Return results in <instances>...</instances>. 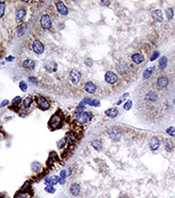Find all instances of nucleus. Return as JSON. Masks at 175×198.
Wrapping results in <instances>:
<instances>
[{"instance_id":"f257e3e1","label":"nucleus","mask_w":175,"mask_h":198,"mask_svg":"<svg viewBox=\"0 0 175 198\" xmlns=\"http://www.w3.org/2000/svg\"><path fill=\"white\" fill-rule=\"evenodd\" d=\"M136 101L141 115L150 122L163 120L171 112L168 93L150 80L140 86Z\"/></svg>"},{"instance_id":"f03ea898","label":"nucleus","mask_w":175,"mask_h":198,"mask_svg":"<svg viewBox=\"0 0 175 198\" xmlns=\"http://www.w3.org/2000/svg\"><path fill=\"white\" fill-rule=\"evenodd\" d=\"M35 102L37 104V106L41 110H48L50 108V103L42 96H36L35 97Z\"/></svg>"},{"instance_id":"7ed1b4c3","label":"nucleus","mask_w":175,"mask_h":198,"mask_svg":"<svg viewBox=\"0 0 175 198\" xmlns=\"http://www.w3.org/2000/svg\"><path fill=\"white\" fill-rule=\"evenodd\" d=\"M40 26L44 29V30H48L52 27V19L48 14H44V15L41 16L40 18Z\"/></svg>"},{"instance_id":"20e7f679","label":"nucleus","mask_w":175,"mask_h":198,"mask_svg":"<svg viewBox=\"0 0 175 198\" xmlns=\"http://www.w3.org/2000/svg\"><path fill=\"white\" fill-rule=\"evenodd\" d=\"M32 50L35 54L40 55V54H42L44 52V45H42V43L40 40L35 39L32 43Z\"/></svg>"},{"instance_id":"39448f33","label":"nucleus","mask_w":175,"mask_h":198,"mask_svg":"<svg viewBox=\"0 0 175 198\" xmlns=\"http://www.w3.org/2000/svg\"><path fill=\"white\" fill-rule=\"evenodd\" d=\"M80 78H81V73L78 71L77 69H72L70 72V80L74 85H77L80 82Z\"/></svg>"},{"instance_id":"423d86ee","label":"nucleus","mask_w":175,"mask_h":198,"mask_svg":"<svg viewBox=\"0 0 175 198\" xmlns=\"http://www.w3.org/2000/svg\"><path fill=\"white\" fill-rule=\"evenodd\" d=\"M59 124H61V117L58 115H54L48 121V125L50 129H56L59 127Z\"/></svg>"},{"instance_id":"0eeeda50","label":"nucleus","mask_w":175,"mask_h":198,"mask_svg":"<svg viewBox=\"0 0 175 198\" xmlns=\"http://www.w3.org/2000/svg\"><path fill=\"white\" fill-rule=\"evenodd\" d=\"M108 135H109V137L112 141H118L120 138V136H122V132H120V130L118 128H112V129H110L108 131Z\"/></svg>"},{"instance_id":"6e6552de","label":"nucleus","mask_w":175,"mask_h":198,"mask_svg":"<svg viewBox=\"0 0 175 198\" xmlns=\"http://www.w3.org/2000/svg\"><path fill=\"white\" fill-rule=\"evenodd\" d=\"M26 17V10L23 7H18L15 10V21L17 23H22Z\"/></svg>"},{"instance_id":"1a4fd4ad","label":"nucleus","mask_w":175,"mask_h":198,"mask_svg":"<svg viewBox=\"0 0 175 198\" xmlns=\"http://www.w3.org/2000/svg\"><path fill=\"white\" fill-rule=\"evenodd\" d=\"M77 122L79 124H87L91 119V114L90 113H81L79 115L76 116Z\"/></svg>"},{"instance_id":"9d476101","label":"nucleus","mask_w":175,"mask_h":198,"mask_svg":"<svg viewBox=\"0 0 175 198\" xmlns=\"http://www.w3.org/2000/svg\"><path fill=\"white\" fill-rule=\"evenodd\" d=\"M116 80H118V75L115 74L114 72H112V71H108V72L105 74V82H106V83L112 85V84L116 83Z\"/></svg>"},{"instance_id":"9b49d317","label":"nucleus","mask_w":175,"mask_h":198,"mask_svg":"<svg viewBox=\"0 0 175 198\" xmlns=\"http://www.w3.org/2000/svg\"><path fill=\"white\" fill-rule=\"evenodd\" d=\"M56 7H57L58 13L62 16H67L68 15V8L62 1H58L56 2Z\"/></svg>"},{"instance_id":"f8f14e48","label":"nucleus","mask_w":175,"mask_h":198,"mask_svg":"<svg viewBox=\"0 0 175 198\" xmlns=\"http://www.w3.org/2000/svg\"><path fill=\"white\" fill-rule=\"evenodd\" d=\"M44 67L48 72H55L57 71V63L52 60H46L44 63Z\"/></svg>"},{"instance_id":"ddd939ff","label":"nucleus","mask_w":175,"mask_h":198,"mask_svg":"<svg viewBox=\"0 0 175 198\" xmlns=\"http://www.w3.org/2000/svg\"><path fill=\"white\" fill-rule=\"evenodd\" d=\"M22 67L26 70H33L35 67V62L32 60V59H26L22 62Z\"/></svg>"},{"instance_id":"4468645a","label":"nucleus","mask_w":175,"mask_h":198,"mask_svg":"<svg viewBox=\"0 0 175 198\" xmlns=\"http://www.w3.org/2000/svg\"><path fill=\"white\" fill-rule=\"evenodd\" d=\"M155 84H157V86L159 87V88L165 89L168 86V84H169V80H168L167 76H161V78H159L157 80Z\"/></svg>"},{"instance_id":"2eb2a0df","label":"nucleus","mask_w":175,"mask_h":198,"mask_svg":"<svg viewBox=\"0 0 175 198\" xmlns=\"http://www.w3.org/2000/svg\"><path fill=\"white\" fill-rule=\"evenodd\" d=\"M59 180H60V176H48V178H45L44 183H45V185H48V186H54L57 183H59Z\"/></svg>"},{"instance_id":"dca6fc26","label":"nucleus","mask_w":175,"mask_h":198,"mask_svg":"<svg viewBox=\"0 0 175 198\" xmlns=\"http://www.w3.org/2000/svg\"><path fill=\"white\" fill-rule=\"evenodd\" d=\"M151 17H153V19L155 21V22H162V21H163L162 10H160V9L153 10V13H151Z\"/></svg>"},{"instance_id":"f3484780","label":"nucleus","mask_w":175,"mask_h":198,"mask_svg":"<svg viewBox=\"0 0 175 198\" xmlns=\"http://www.w3.org/2000/svg\"><path fill=\"white\" fill-rule=\"evenodd\" d=\"M79 192H80L79 184L75 183V184H72V185L70 186V193L72 194L73 196H77L78 194H79Z\"/></svg>"},{"instance_id":"a211bd4d","label":"nucleus","mask_w":175,"mask_h":198,"mask_svg":"<svg viewBox=\"0 0 175 198\" xmlns=\"http://www.w3.org/2000/svg\"><path fill=\"white\" fill-rule=\"evenodd\" d=\"M160 147V141L158 139L157 137H151L149 141V148L150 150L155 151L158 148Z\"/></svg>"},{"instance_id":"6ab92c4d","label":"nucleus","mask_w":175,"mask_h":198,"mask_svg":"<svg viewBox=\"0 0 175 198\" xmlns=\"http://www.w3.org/2000/svg\"><path fill=\"white\" fill-rule=\"evenodd\" d=\"M85 90L87 91L88 93H90V94H94V93L96 92V86H95V84L92 83V82H88V83H85Z\"/></svg>"},{"instance_id":"aec40b11","label":"nucleus","mask_w":175,"mask_h":198,"mask_svg":"<svg viewBox=\"0 0 175 198\" xmlns=\"http://www.w3.org/2000/svg\"><path fill=\"white\" fill-rule=\"evenodd\" d=\"M105 115L108 116L109 118H115V117L118 115V108H115V107L109 108V109H107L106 112H105Z\"/></svg>"},{"instance_id":"412c9836","label":"nucleus","mask_w":175,"mask_h":198,"mask_svg":"<svg viewBox=\"0 0 175 198\" xmlns=\"http://www.w3.org/2000/svg\"><path fill=\"white\" fill-rule=\"evenodd\" d=\"M132 60L134 63H136V64H140V63H142L143 61H144V58H143V56L141 55V54L137 53V54H134V55L132 56Z\"/></svg>"},{"instance_id":"4be33fe9","label":"nucleus","mask_w":175,"mask_h":198,"mask_svg":"<svg viewBox=\"0 0 175 198\" xmlns=\"http://www.w3.org/2000/svg\"><path fill=\"white\" fill-rule=\"evenodd\" d=\"M65 141L69 143H74L76 141V137H75L73 132H67L65 135Z\"/></svg>"},{"instance_id":"5701e85b","label":"nucleus","mask_w":175,"mask_h":198,"mask_svg":"<svg viewBox=\"0 0 175 198\" xmlns=\"http://www.w3.org/2000/svg\"><path fill=\"white\" fill-rule=\"evenodd\" d=\"M153 71H155V67H148L146 68L143 72V78L144 80H147L148 78H150V75L153 74Z\"/></svg>"},{"instance_id":"b1692460","label":"nucleus","mask_w":175,"mask_h":198,"mask_svg":"<svg viewBox=\"0 0 175 198\" xmlns=\"http://www.w3.org/2000/svg\"><path fill=\"white\" fill-rule=\"evenodd\" d=\"M33 103V98L31 96H27V97L23 100V104H24V108H29L31 106V104Z\"/></svg>"},{"instance_id":"393cba45","label":"nucleus","mask_w":175,"mask_h":198,"mask_svg":"<svg viewBox=\"0 0 175 198\" xmlns=\"http://www.w3.org/2000/svg\"><path fill=\"white\" fill-rule=\"evenodd\" d=\"M91 145H92V147L94 149H96V150H101V148H102V141H100V139H94V141L91 143Z\"/></svg>"},{"instance_id":"a878e982","label":"nucleus","mask_w":175,"mask_h":198,"mask_svg":"<svg viewBox=\"0 0 175 198\" xmlns=\"http://www.w3.org/2000/svg\"><path fill=\"white\" fill-rule=\"evenodd\" d=\"M15 198H30V194L25 192V191H19L15 195Z\"/></svg>"},{"instance_id":"bb28decb","label":"nucleus","mask_w":175,"mask_h":198,"mask_svg":"<svg viewBox=\"0 0 175 198\" xmlns=\"http://www.w3.org/2000/svg\"><path fill=\"white\" fill-rule=\"evenodd\" d=\"M167 63H168L167 57H162V58H161L160 62H159V65H160L161 69H165L166 66H167Z\"/></svg>"},{"instance_id":"cd10ccee","label":"nucleus","mask_w":175,"mask_h":198,"mask_svg":"<svg viewBox=\"0 0 175 198\" xmlns=\"http://www.w3.org/2000/svg\"><path fill=\"white\" fill-rule=\"evenodd\" d=\"M31 168H32V170L35 171V172L41 171V165H40L39 162H33L32 165H31Z\"/></svg>"},{"instance_id":"c85d7f7f","label":"nucleus","mask_w":175,"mask_h":198,"mask_svg":"<svg viewBox=\"0 0 175 198\" xmlns=\"http://www.w3.org/2000/svg\"><path fill=\"white\" fill-rule=\"evenodd\" d=\"M5 8H6V4H5V2H2V1H0V19L2 18L3 16H4L5 14Z\"/></svg>"},{"instance_id":"c756f323","label":"nucleus","mask_w":175,"mask_h":198,"mask_svg":"<svg viewBox=\"0 0 175 198\" xmlns=\"http://www.w3.org/2000/svg\"><path fill=\"white\" fill-rule=\"evenodd\" d=\"M25 31H26V26H21V27H19L17 30L18 36L24 35V34H25Z\"/></svg>"},{"instance_id":"7c9ffc66","label":"nucleus","mask_w":175,"mask_h":198,"mask_svg":"<svg viewBox=\"0 0 175 198\" xmlns=\"http://www.w3.org/2000/svg\"><path fill=\"white\" fill-rule=\"evenodd\" d=\"M165 149L167 151L172 150V143H171L169 139H165Z\"/></svg>"},{"instance_id":"2f4dec72","label":"nucleus","mask_w":175,"mask_h":198,"mask_svg":"<svg viewBox=\"0 0 175 198\" xmlns=\"http://www.w3.org/2000/svg\"><path fill=\"white\" fill-rule=\"evenodd\" d=\"M45 192H48V193H55L56 192V189L54 188V186H46V187H45Z\"/></svg>"},{"instance_id":"473e14b6","label":"nucleus","mask_w":175,"mask_h":198,"mask_svg":"<svg viewBox=\"0 0 175 198\" xmlns=\"http://www.w3.org/2000/svg\"><path fill=\"white\" fill-rule=\"evenodd\" d=\"M19 87H20V89L22 91H27V89H28V86H27V84L25 83V82H20V84H19Z\"/></svg>"},{"instance_id":"72a5a7b5","label":"nucleus","mask_w":175,"mask_h":198,"mask_svg":"<svg viewBox=\"0 0 175 198\" xmlns=\"http://www.w3.org/2000/svg\"><path fill=\"white\" fill-rule=\"evenodd\" d=\"M21 102H22V98H21L20 96H17V97L13 98V105H18V104H20Z\"/></svg>"},{"instance_id":"f704fd0d","label":"nucleus","mask_w":175,"mask_h":198,"mask_svg":"<svg viewBox=\"0 0 175 198\" xmlns=\"http://www.w3.org/2000/svg\"><path fill=\"white\" fill-rule=\"evenodd\" d=\"M127 97H129V93H125V94H124V95H122V97L120 98V100L116 102V104H118V105H120V104L122 102V101L126 100V98H127Z\"/></svg>"},{"instance_id":"c9c22d12","label":"nucleus","mask_w":175,"mask_h":198,"mask_svg":"<svg viewBox=\"0 0 175 198\" xmlns=\"http://www.w3.org/2000/svg\"><path fill=\"white\" fill-rule=\"evenodd\" d=\"M166 132L169 134V135L171 136H175V128L174 127H170V128H168L167 130H166Z\"/></svg>"},{"instance_id":"e433bc0d","label":"nucleus","mask_w":175,"mask_h":198,"mask_svg":"<svg viewBox=\"0 0 175 198\" xmlns=\"http://www.w3.org/2000/svg\"><path fill=\"white\" fill-rule=\"evenodd\" d=\"M166 13H167L168 19H169V20H171V19L173 18V9H172V8H168Z\"/></svg>"},{"instance_id":"4c0bfd02","label":"nucleus","mask_w":175,"mask_h":198,"mask_svg":"<svg viewBox=\"0 0 175 198\" xmlns=\"http://www.w3.org/2000/svg\"><path fill=\"white\" fill-rule=\"evenodd\" d=\"M89 105H93V106H99L100 105V102L98 100H96V99H91V102Z\"/></svg>"},{"instance_id":"58836bf2","label":"nucleus","mask_w":175,"mask_h":198,"mask_svg":"<svg viewBox=\"0 0 175 198\" xmlns=\"http://www.w3.org/2000/svg\"><path fill=\"white\" fill-rule=\"evenodd\" d=\"M66 143V141H65V138L64 139H61V141H58V148L59 149H63V147L65 145Z\"/></svg>"},{"instance_id":"ea45409f","label":"nucleus","mask_w":175,"mask_h":198,"mask_svg":"<svg viewBox=\"0 0 175 198\" xmlns=\"http://www.w3.org/2000/svg\"><path fill=\"white\" fill-rule=\"evenodd\" d=\"M83 109H85V105H83V104H81V105H79L77 108H76V110H75V113H76V115H78V113L81 114V112H83Z\"/></svg>"},{"instance_id":"a19ab883","label":"nucleus","mask_w":175,"mask_h":198,"mask_svg":"<svg viewBox=\"0 0 175 198\" xmlns=\"http://www.w3.org/2000/svg\"><path fill=\"white\" fill-rule=\"evenodd\" d=\"M124 107H125L126 110H129V109H130V108L132 107V101H131V100L128 101V102L125 104V106H124Z\"/></svg>"},{"instance_id":"79ce46f5","label":"nucleus","mask_w":175,"mask_h":198,"mask_svg":"<svg viewBox=\"0 0 175 198\" xmlns=\"http://www.w3.org/2000/svg\"><path fill=\"white\" fill-rule=\"evenodd\" d=\"M85 65H88V66H92L93 65V60L91 59V58H88V59H85Z\"/></svg>"},{"instance_id":"37998d69","label":"nucleus","mask_w":175,"mask_h":198,"mask_svg":"<svg viewBox=\"0 0 175 198\" xmlns=\"http://www.w3.org/2000/svg\"><path fill=\"white\" fill-rule=\"evenodd\" d=\"M28 80H30V82H31V83H32V84H34V85H36V84L38 83L37 78H34V76H29V78H28Z\"/></svg>"},{"instance_id":"c03bdc74","label":"nucleus","mask_w":175,"mask_h":198,"mask_svg":"<svg viewBox=\"0 0 175 198\" xmlns=\"http://www.w3.org/2000/svg\"><path fill=\"white\" fill-rule=\"evenodd\" d=\"M9 103V101L8 100H3L2 102H1V104H0V107L2 108V107H4V106H6Z\"/></svg>"},{"instance_id":"a18cd8bd","label":"nucleus","mask_w":175,"mask_h":198,"mask_svg":"<svg viewBox=\"0 0 175 198\" xmlns=\"http://www.w3.org/2000/svg\"><path fill=\"white\" fill-rule=\"evenodd\" d=\"M66 174H67V173H66V170H62L60 172V178H64V180H65Z\"/></svg>"},{"instance_id":"49530a36","label":"nucleus","mask_w":175,"mask_h":198,"mask_svg":"<svg viewBox=\"0 0 175 198\" xmlns=\"http://www.w3.org/2000/svg\"><path fill=\"white\" fill-rule=\"evenodd\" d=\"M158 57H159V52H158V51H155V54L153 55V57H151V59H150V60H151V61L155 60V59H157Z\"/></svg>"},{"instance_id":"de8ad7c7","label":"nucleus","mask_w":175,"mask_h":198,"mask_svg":"<svg viewBox=\"0 0 175 198\" xmlns=\"http://www.w3.org/2000/svg\"><path fill=\"white\" fill-rule=\"evenodd\" d=\"M13 59H15V57H13V56H9V57L5 58V61H7V62H10V61H13Z\"/></svg>"},{"instance_id":"09e8293b","label":"nucleus","mask_w":175,"mask_h":198,"mask_svg":"<svg viewBox=\"0 0 175 198\" xmlns=\"http://www.w3.org/2000/svg\"><path fill=\"white\" fill-rule=\"evenodd\" d=\"M59 183H60L61 185H63V184H65V180H64V178H60V180H59Z\"/></svg>"},{"instance_id":"8fccbe9b","label":"nucleus","mask_w":175,"mask_h":198,"mask_svg":"<svg viewBox=\"0 0 175 198\" xmlns=\"http://www.w3.org/2000/svg\"><path fill=\"white\" fill-rule=\"evenodd\" d=\"M102 4H105V5H108V4H109V2H104V1H102Z\"/></svg>"},{"instance_id":"3c124183","label":"nucleus","mask_w":175,"mask_h":198,"mask_svg":"<svg viewBox=\"0 0 175 198\" xmlns=\"http://www.w3.org/2000/svg\"><path fill=\"white\" fill-rule=\"evenodd\" d=\"M0 198H3V197H2V196H0Z\"/></svg>"},{"instance_id":"603ef678","label":"nucleus","mask_w":175,"mask_h":198,"mask_svg":"<svg viewBox=\"0 0 175 198\" xmlns=\"http://www.w3.org/2000/svg\"><path fill=\"white\" fill-rule=\"evenodd\" d=\"M120 198H125V197H120Z\"/></svg>"},{"instance_id":"864d4df0","label":"nucleus","mask_w":175,"mask_h":198,"mask_svg":"<svg viewBox=\"0 0 175 198\" xmlns=\"http://www.w3.org/2000/svg\"><path fill=\"white\" fill-rule=\"evenodd\" d=\"M174 103H175V101H174Z\"/></svg>"}]
</instances>
